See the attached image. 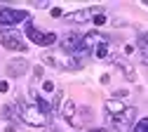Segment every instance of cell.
<instances>
[{"instance_id":"cell-13","label":"cell","mask_w":148,"mask_h":132,"mask_svg":"<svg viewBox=\"0 0 148 132\" xmlns=\"http://www.w3.org/2000/svg\"><path fill=\"white\" fill-rule=\"evenodd\" d=\"M125 109H127V106H125L120 99H108V102H106V111H108L113 118H115V116H120V113H122Z\"/></svg>"},{"instance_id":"cell-15","label":"cell","mask_w":148,"mask_h":132,"mask_svg":"<svg viewBox=\"0 0 148 132\" xmlns=\"http://www.w3.org/2000/svg\"><path fill=\"white\" fill-rule=\"evenodd\" d=\"M94 57H97V59H106V57H108V43L106 45H99L94 50Z\"/></svg>"},{"instance_id":"cell-11","label":"cell","mask_w":148,"mask_h":132,"mask_svg":"<svg viewBox=\"0 0 148 132\" xmlns=\"http://www.w3.org/2000/svg\"><path fill=\"white\" fill-rule=\"evenodd\" d=\"M92 17H94V14H92V10H78V12L66 14V21H73V24H85V21H89Z\"/></svg>"},{"instance_id":"cell-25","label":"cell","mask_w":148,"mask_h":132,"mask_svg":"<svg viewBox=\"0 0 148 132\" xmlns=\"http://www.w3.org/2000/svg\"><path fill=\"white\" fill-rule=\"evenodd\" d=\"M89 132H108V130H103V127H94V130H89Z\"/></svg>"},{"instance_id":"cell-2","label":"cell","mask_w":148,"mask_h":132,"mask_svg":"<svg viewBox=\"0 0 148 132\" xmlns=\"http://www.w3.org/2000/svg\"><path fill=\"white\" fill-rule=\"evenodd\" d=\"M42 62L54 68H80V59L71 54H57V52H42Z\"/></svg>"},{"instance_id":"cell-16","label":"cell","mask_w":148,"mask_h":132,"mask_svg":"<svg viewBox=\"0 0 148 132\" xmlns=\"http://www.w3.org/2000/svg\"><path fill=\"white\" fill-rule=\"evenodd\" d=\"M132 132H148V118L139 120V123L134 125V130H132Z\"/></svg>"},{"instance_id":"cell-4","label":"cell","mask_w":148,"mask_h":132,"mask_svg":"<svg viewBox=\"0 0 148 132\" xmlns=\"http://www.w3.org/2000/svg\"><path fill=\"white\" fill-rule=\"evenodd\" d=\"M19 21H28L26 10H14V7H3L0 5V24L3 26H14Z\"/></svg>"},{"instance_id":"cell-9","label":"cell","mask_w":148,"mask_h":132,"mask_svg":"<svg viewBox=\"0 0 148 132\" xmlns=\"http://www.w3.org/2000/svg\"><path fill=\"white\" fill-rule=\"evenodd\" d=\"M26 71H28V62L26 59H12L7 64V75H12V78H19Z\"/></svg>"},{"instance_id":"cell-7","label":"cell","mask_w":148,"mask_h":132,"mask_svg":"<svg viewBox=\"0 0 148 132\" xmlns=\"http://www.w3.org/2000/svg\"><path fill=\"white\" fill-rule=\"evenodd\" d=\"M80 45H82V33H68L61 38V52L71 54V57H78L80 54Z\"/></svg>"},{"instance_id":"cell-22","label":"cell","mask_w":148,"mask_h":132,"mask_svg":"<svg viewBox=\"0 0 148 132\" xmlns=\"http://www.w3.org/2000/svg\"><path fill=\"white\" fill-rule=\"evenodd\" d=\"M141 59H143V62H148V47H143V50H141Z\"/></svg>"},{"instance_id":"cell-3","label":"cell","mask_w":148,"mask_h":132,"mask_svg":"<svg viewBox=\"0 0 148 132\" xmlns=\"http://www.w3.org/2000/svg\"><path fill=\"white\" fill-rule=\"evenodd\" d=\"M0 45L7 47V50H14V52H26V45L19 38L14 28H0Z\"/></svg>"},{"instance_id":"cell-19","label":"cell","mask_w":148,"mask_h":132,"mask_svg":"<svg viewBox=\"0 0 148 132\" xmlns=\"http://www.w3.org/2000/svg\"><path fill=\"white\" fill-rule=\"evenodd\" d=\"M127 94H129L127 90H115V99H125V97H127Z\"/></svg>"},{"instance_id":"cell-21","label":"cell","mask_w":148,"mask_h":132,"mask_svg":"<svg viewBox=\"0 0 148 132\" xmlns=\"http://www.w3.org/2000/svg\"><path fill=\"white\" fill-rule=\"evenodd\" d=\"M61 14H64V12H61V7H52V17H57V19H59Z\"/></svg>"},{"instance_id":"cell-24","label":"cell","mask_w":148,"mask_h":132,"mask_svg":"<svg viewBox=\"0 0 148 132\" xmlns=\"http://www.w3.org/2000/svg\"><path fill=\"white\" fill-rule=\"evenodd\" d=\"M42 132H59V130H57V127H54V125H49V127H45Z\"/></svg>"},{"instance_id":"cell-20","label":"cell","mask_w":148,"mask_h":132,"mask_svg":"<svg viewBox=\"0 0 148 132\" xmlns=\"http://www.w3.org/2000/svg\"><path fill=\"white\" fill-rule=\"evenodd\" d=\"M0 92H10V83L7 80H0Z\"/></svg>"},{"instance_id":"cell-1","label":"cell","mask_w":148,"mask_h":132,"mask_svg":"<svg viewBox=\"0 0 148 132\" xmlns=\"http://www.w3.org/2000/svg\"><path fill=\"white\" fill-rule=\"evenodd\" d=\"M16 111H19V116L26 125L31 127H47V116L35 106V104H24V99L16 102Z\"/></svg>"},{"instance_id":"cell-8","label":"cell","mask_w":148,"mask_h":132,"mask_svg":"<svg viewBox=\"0 0 148 132\" xmlns=\"http://www.w3.org/2000/svg\"><path fill=\"white\" fill-rule=\"evenodd\" d=\"M136 118V109L134 106H127L120 116H115L113 118V123H115V127H118V132H127V127H129V123H132Z\"/></svg>"},{"instance_id":"cell-12","label":"cell","mask_w":148,"mask_h":132,"mask_svg":"<svg viewBox=\"0 0 148 132\" xmlns=\"http://www.w3.org/2000/svg\"><path fill=\"white\" fill-rule=\"evenodd\" d=\"M75 111H78V109H75V104H73L71 99L64 102V104H61V118L68 120V123H73V118H75Z\"/></svg>"},{"instance_id":"cell-6","label":"cell","mask_w":148,"mask_h":132,"mask_svg":"<svg viewBox=\"0 0 148 132\" xmlns=\"http://www.w3.org/2000/svg\"><path fill=\"white\" fill-rule=\"evenodd\" d=\"M26 35L31 38V40L35 43V45H40V47H45V45H54V43H57V35H54V33H42V31H38V28H35L31 21L26 24Z\"/></svg>"},{"instance_id":"cell-23","label":"cell","mask_w":148,"mask_h":132,"mask_svg":"<svg viewBox=\"0 0 148 132\" xmlns=\"http://www.w3.org/2000/svg\"><path fill=\"white\" fill-rule=\"evenodd\" d=\"M141 43H143V47H148V33H141Z\"/></svg>"},{"instance_id":"cell-18","label":"cell","mask_w":148,"mask_h":132,"mask_svg":"<svg viewBox=\"0 0 148 132\" xmlns=\"http://www.w3.org/2000/svg\"><path fill=\"white\" fill-rule=\"evenodd\" d=\"M42 90L45 92H54V83L52 80H42Z\"/></svg>"},{"instance_id":"cell-10","label":"cell","mask_w":148,"mask_h":132,"mask_svg":"<svg viewBox=\"0 0 148 132\" xmlns=\"http://www.w3.org/2000/svg\"><path fill=\"white\" fill-rule=\"evenodd\" d=\"M110 62L120 66V71L125 73V78H127V80H136V73H134V68H132V64H129V62L120 59V57H110Z\"/></svg>"},{"instance_id":"cell-17","label":"cell","mask_w":148,"mask_h":132,"mask_svg":"<svg viewBox=\"0 0 148 132\" xmlns=\"http://www.w3.org/2000/svg\"><path fill=\"white\" fill-rule=\"evenodd\" d=\"M92 21H94V26H103L106 24V14L101 12V14H94V17H92Z\"/></svg>"},{"instance_id":"cell-26","label":"cell","mask_w":148,"mask_h":132,"mask_svg":"<svg viewBox=\"0 0 148 132\" xmlns=\"http://www.w3.org/2000/svg\"><path fill=\"white\" fill-rule=\"evenodd\" d=\"M146 5H148V0H146Z\"/></svg>"},{"instance_id":"cell-14","label":"cell","mask_w":148,"mask_h":132,"mask_svg":"<svg viewBox=\"0 0 148 132\" xmlns=\"http://www.w3.org/2000/svg\"><path fill=\"white\" fill-rule=\"evenodd\" d=\"M31 99L35 102V106H38V109H40V111L45 113V116H47V113L52 111V106H49V102H47V99H42V97H40V94L35 92V90H31Z\"/></svg>"},{"instance_id":"cell-5","label":"cell","mask_w":148,"mask_h":132,"mask_svg":"<svg viewBox=\"0 0 148 132\" xmlns=\"http://www.w3.org/2000/svg\"><path fill=\"white\" fill-rule=\"evenodd\" d=\"M106 43H108V38H103L99 31H89V33H85V35H82V45H80L78 59H80V57H85L89 50H97L99 45H106Z\"/></svg>"}]
</instances>
